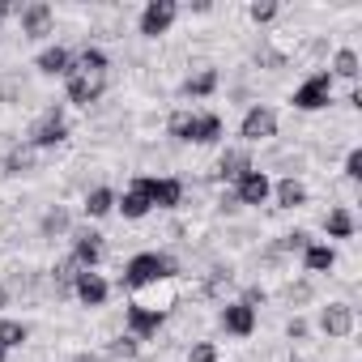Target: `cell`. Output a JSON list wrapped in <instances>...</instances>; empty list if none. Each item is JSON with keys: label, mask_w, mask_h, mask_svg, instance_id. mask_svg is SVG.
Returning a JSON list of instances; mask_svg holds the SVG:
<instances>
[{"label": "cell", "mask_w": 362, "mask_h": 362, "mask_svg": "<svg viewBox=\"0 0 362 362\" xmlns=\"http://www.w3.org/2000/svg\"><path fill=\"white\" fill-rule=\"evenodd\" d=\"M170 277H179V260L170 252H136L124 264V286L128 290H149V286L170 281Z\"/></svg>", "instance_id": "1"}, {"label": "cell", "mask_w": 362, "mask_h": 362, "mask_svg": "<svg viewBox=\"0 0 362 362\" xmlns=\"http://www.w3.org/2000/svg\"><path fill=\"white\" fill-rule=\"evenodd\" d=\"M69 141V119H64V103H52L30 128H26V145H35L39 153H47V149H56V145H64Z\"/></svg>", "instance_id": "2"}, {"label": "cell", "mask_w": 362, "mask_h": 362, "mask_svg": "<svg viewBox=\"0 0 362 362\" xmlns=\"http://www.w3.org/2000/svg\"><path fill=\"white\" fill-rule=\"evenodd\" d=\"M332 73L328 69H315L307 81H298L294 86V94H290V107L294 111H324L328 103H332Z\"/></svg>", "instance_id": "3"}, {"label": "cell", "mask_w": 362, "mask_h": 362, "mask_svg": "<svg viewBox=\"0 0 362 362\" xmlns=\"http://www.w3.org/2000/svg\"><path fill=\"white\" fill-rule=\"evenodd\" d=\"M69 256L77 260V269L94 273V269L103 264V256H107V239H103L94 226H73V230H69Z\"/></svg>", "instance_id": "4"}, {"label": "cell", "mask_w": 362, "mask_h": 362, "mask_svg": "<svg viewBox=\"0 0 362 362\" xmlns=\"http://www.w3.org/2000/svg\"><path fill=\"white\" fill-rule=\"evenodd\" d=\"M277 128H281V119H277V111H273L269 103H252V107L243 111V119H239L243 145H260V141L277 136Z\"/></svg>", "instance_id": "5"}, {"label": "cell", "mask_w": 362, "mask_h": 362, "mask_svg": "<svg viewBox=\"0 0 362 362\" xmlns=\"http://www.w3.org/2000/svg\"><path fill=\"white\" fill-rule=\"evenodd\" d=\"M175 22H179V0H145L136 30H141V39H158V35H170Z\"/></svg>", "instance_id": "6"}, {"label": "cell", "mask_w": 362, "mask_h": 362, "mask_svg": "<svg viewBox=\"0 0 362 362\" xmlns=\"http://www.w3.org/2000/svg\"><path fill=\"white\" fill-rule=\"evenodd\" d=\"M230 197H235V205H269L273 201V179L260 170V166H252L247 175H239L235 184H230Z\"/></svg>", "instance_id": "7"}, {"label": "cell", "mask_w": 362, "mask_h": 362, "mask_svg": "<svg viewBox=\"0 0 362 362\" xmlns=\"http://www.w3.org/2000/svg\"><path fill=\"white\" fill-rule=\"evenodd\" d=\"M320 332L328 337V341H345V337H354V328H358V311L349 307V303H328V307H320Z\"/></svg>", "instance_id": "8"}, {"label": "cell", "mask_w": 362, "mask_h": 362, "mask_svg": "<svg viewBox=\"0 0 362 362\" xmlns=\"http://www.w3.org/2000/svg\"><path fill=\"white\" fill-rule=\"evenodd\" d=\"M162 324H166V311H162V307L128 303V311H124V328H128V337H136V341L158 337V332H162Z\"/></svg>", "instance_id": "9"}, {"label": "cell", "mask_w": 362, "mask_h": 362, "mask_svg": "<svg viewBox=\"0 0 362 362\" xmlns=\"http://www.w3.org/2000/svg\"><path fill=\"white\" fill-rule=\"evenodd\" d=\"M218 324L226 328V337H252L256 332V324H260V311H252L247 303H239V298H230V303H222V311H218Z\"/></svg>", "instance_id": "10"}, {"label": "cell", "mask_w": 362, "mask_h": 362, "mask_svg": "<svg viewBox=\"0 0 362 362\" xmlns=\"http://www.w3.org/2000/svg\"><path fill=\"white\" fill-rule=\"evenodd\" d=\"M18 22H22V35L39 43V39H47L56 30V9L47 5V0H30V5H22Z\"/></svg>", "instance_id": "11"}, {"label": "cell", "mask_w": 362, "mask_h": 362, "mask_svg": "<svg viewBox=\"0 0 362 362\" xmlns=\"http://www.w3.org/2000/svg\"><path fill=\"white\" fill-rule=\"evenodd\" d=\"M145 192L153 209H179L184 205V179L175 175H145Z\"/></svg>", "instance_id": "12"}, {"label": "cell", "mask_w": 362, "mask_h": 362, "mask_svg": "<svg viewBox=\"0 0 362 362\" xmlns=\"http://www.w3.org/2000/svg\"><path fill=\"white\" fill-rule=\"evenodd\" d=\"M115 214H119V218H128V222H141V218H149V214H153L149 192H145V175H136L132 184L115 197Z\"/></svg>", "instance_id": "13"}, {"label": "cell", "mask_w": 362, "mask_h": 362, "mask_svg": "<svg viewBox=\"0 0 362 362\" xmlns=\"http://www.w3.org/2000/svg\"><path fill=\"white\" fill-rule=\"evenodd\" d=\"M103 94H107V77H81V73L64 77V103L73 107H94L103 103Z\"/></svg>", "instance_id": "14"}, {"label": "cell", "mask_w": 362, "mask_h": 362, "mask_svg": "<svg viewBox=\"0 0 362 362\" xmlns=\"http://www.w3.org/2000/svg\"><path fill=\"white\" fill-rule=\"evenodd\" d=\"M73 298L81 303V307H107V298H111V281L94 269V273H77V281H73Z\"/></svg>", "instance_id": "15"}, {"label": "cell", "mask_w": 362, "mask_h": 362, "mask_svg": "<svg viewBox=\"0 0 362 362\" xmlns=\"http://www.w3.org/2000/svg\"><path fill=\"white\" fill-rule=\"evenodd\" d=\"M256 162H252V149L247 145H230V149H222L218 153V170H214V179L218 184H235L239 175H247Z\"/></svg>", "instance_id": "16"}, {"label": "cell", "mask_w": 362, "mask_h": 362, "mask_svg": "<svg viewBox=\"0 0 362 362\" xmlns=\"http://www.w3.org/2000/svg\"><path fill=\"white\" fill-rule=\"evenodd\" d=\"M35 69H39L43 77H73V52H69V47H60V43H52V47H43V52H39Z\"/></svg>", "instance_id": "17"}, {"label": "cell", "mask_w": 362, "mask_h": 362, "mask_svg": "<svg viewBox=\"0 0 362 362\" xmlns=\"http://www.w3.org/2000/svg\"><path fill=\"white\" fill-rule=\"evenodd\" d=\"M107 69H111V56L103 52V47H81V52H73V73H81V77H107Z\"/></svg>", "instance_id": "18"}, {"label": "cell", "mask_w": 362, "mask_h": 362, "mask_svg": "<svg viewBox=\"0 0 362 362\" xmlns=\"http://www.w3.org/2000/svg\"><path fill=\"white\" fill-rule=\"evenodd\" d=\"M226 136V119L218 111H197V124H192V145H218Z\"/></svg>", "instance_id": "19"}, {"label": "cell", "mask_w": 362, "mask_h": 362, "mask_svg": "<svg viewBox=\"0 0 362 362\" xmlns=\"http://www.w3.org/2000/svg\"><path fill=\"white\" fill-rule=\"evenodd\" d=\"M115 188H107V184H98V188H90L86 192V201H81V209H86V218L90 222H103V218H111L115 214Z\"/></svg>", "instance_id": "20"}, {"label": "cell", "mask_w": 362, "mask_h": 362, "mask_svg": "<svg viewBox=\"0 0 362 362\" xmlns=\"http://www.w3.org/2000/svg\"><path fill=\"white\" fill-rule=\"evenodd\" d=\"M298 256H303V273H332L337 269V247L332 243H315L311 239Z\"/></svg>", "instance_id": "21"}, {"label": "cell", "mask_w": 362, "mask_h": 362, "mask_svg": "<svg viewBox=\"0 0 362 362\" xmlns=\"http://www.w3.org/2000/svg\"><path fill=\"white\" fill-rule=\"evenodd\" d=\"M273 201H277V209H303L307 205V184L294 179V175H286V179L273 184Z\"/></svg>", "instance_id": "22"}, {"label": "cell", "mask_w": 362, "mask_h": 362, "mask_svg": "<svg viewBox=\"0 0 362 362\" xmlns=\"http://www.w3.org/2000/svg\"><path fill=\"white\" fill-rule=\"evenodd\" d=\"M324 235H328L332 243H345V239L358 235V218H354L345 205H337V209H328V218H324Z\"/></svg>", "instance_id": "23"}, {"label": "cell", "mask_w": 362, "mask_h": 362, "mask_svg": "<svg viewBox=\"0 0 362 362\" xmlns=\"http://www.w3.org/2000/svg\"><path fill=\"white\" fill-rule=\"evenodd\" d=\"M69 230H73V218H69L64 205H52L39 218V239H69Z\"/></svg>", "instance_id": "24"}, {"label": "cell", "mask_w": 362, "mask_h": 362, "mask_svg": "<svg viewBox=\"0 0 362 362\" xmlns=\"http://www.w3.org/2000/svg\"><path fill=\"white\" fill-rule=\"evenodd\" d=\"M218 86H222L218 69H201L184 81V98H209V94H218Z\"/></svg>", "instance_id": "25"}, {"label": "cell", "mask_w": 362, "mask_h": 362, "mask_svg": "<svg viewBox=\"0 0 362 362\" xmlns=\"http://www.w3.org/2000/svg\"><path fill=\"white\" fill-rule=\"evenodd\" d=\"M39 158H43V153H39L35 145H26V141H22V145H13V149H9V158H5V175H26V170H35V166H39Z\"/></svg>", "instance_id": "26"}, {"label": "cell", "mask_w": 362, "mask_h": 362, "mask_svg": "<svg viewBox=\"0 0 362 362\" xmlns=\"http://www.w3.org/2000/svg\"><path fill=\"white\" fill-rule=\"evenodd\" d=\"M26 341H30V324H26V320L0 315V345H5V349H22Z\"/></svg>", "instance_id": "27"}, {"label": "cell", "mask_w": 362, "mask_h": 362, "mask_svg": "<svg viewBox=\"0 0 362 362\" xmlns=\"http://www.w3.org/2000/svg\"><path fill=\"white\" fill-rule=\"evenodd\" d=\"M77 260L73 256H64V260H56V269H52V286H56V298H73V281H77Z\"/></svg>", "instance_id": "28"}, {"label": "cell", "mask_w": 362, "mask_h": 362, "mask_svg": "<svg viewBox=\"0 0 362 362\" xmlns=\"http://www.w3.org/2000/svg\"><path fill=\"white\" fill-rule=\"evenodd\" d=\"M332 81H358V73H362V64H358V52L354 47H341L337 56H332Z\"/></svg>", "instance_id": "29"}, {"label": "cell", "mask_w": 362, "mask_h": 362, "mask_svg": "<svg viewBox=\"0 0 362 362\" xmlns=\"http://www.w3.org/2000/svg\"><path fill=\"white\" fill-rule=\"evenodd\" d=\"M192 124H197V111H170V119H166V132H170L175 141L192 145Z\"/></svg>", "instance_id": "30"}, {"label": "cell", "mask_w": 362, "mask_h": 362, "mask_svg": "<svg viewBox=\"0 0 362 362\" xmlns=\"http://www.w3.org/2000/svg\"><path fill=\"white\" fill-rule=\"evenodd\" d=\"M247 18H252L256 26H269V22L281 18V5H277V0H252V5H247Z\"/></svg>", "instance_id": "31"}, {"label": "cell", "mask_w": 362, "mask_h": 362, "mask_svg": "<svg viewBox=\"0 0 362 362\" xmlns=\"http://www.w3.org/2000/svg\"><path fill=\"white\" fill-rule=\"evenodd\" d=\"M107 354H111V358H119V362H132V358L141 354V341L124 332V337H115V341H111V349H107Z\"/></svg>", "instance_id": "32"}, {"label": "cell", "mask_w": 362, "mask_h": 362, "mask_svg": "<svg viewBox=\"0 0 362 362\" xmlns=\"http://www.w3.org/2000/svg\"><path fill=\"white\" fill-rule=\"evenodd\" d=\"M307 243H311V235H307V230H290V235H281V239H277V252H281V256H294V252H303Z\"/></svg>", "instance_id": "33"}, {"label": "cell", "mask_w": 362, "mask_h": 362, "mask_svg": "<svg viewBox=\"0 0 362 362\" xmlns=\"http://www.w3.org/2000/svg\"><path fill=\"white\" fill-rule=\"evenodd\" d=\"M188 362H218V345H214V341H192Z\"/></svg>", "instance_id": "34"}, {"label": "cell", "mask_w": 362, "mask_h": 362, "mask_svg": "<svg viewBox=\"0 0 362 362\" xmlns=\"http://www.w3.org/2000/svg\"><path fill=\"white\" fill-rule=\"evenodd\" d=\"M345 179H349V184H358V179H362V149L358 145L345 153Z\"/></svg>", "instance_id": "35"}, {"label": "cell", "mask_w": 362, "mask_h": 362, "mask_svg": "<svg viewBox=\"0 0 362 362\" xmlns=\"http://www.w3.org/2000/svg\"><path fill=\"white\" fill-rule=\"evenodd\" d=\"M239 303H247L252 311H260V307L269 303V290H264V286H247V290L239 294Z\"/></svg>", "instance_id": "36"}, {"label": "cell", "mask_w": 362, "mask_h": 362, "mask_svg": "<svg viewBox=\"0 0 362 362\" xmlns=\"http://www.w3.org/2000/svg\"><path fill=\"white\" fill-rule=\"evenodd\" d=\"M307 332H311V328H307V320H303V315H294V320L286 324V337H290V341H303Z\"/></svg>", "instance_id": "37"}, {"label": "cell", "mask_w": 362, "mask_h": 362, "mask_svg": "<svg viewBox=\"0 0 362 362\" xmlns=\"http://www.w3.org/2000/svg\"><path fill=\"white\" fill-rule=\"evenodd\" d=\"M18 13H22L18 0H0V30H5V22H9V18H18Z\"/></svg>", "instance_id": "38"}, {"label": "cell", "mask_w": 362, "mask_h": 362, "mask_svg": "<svg viewBox=\"0 0 362 362\" xmlns=\"http://www.w3.org/2000/svg\"><path fill=\"white\" fill-rule=\"evenodd\" d=\"M73 362H107V358H103L98 349H77V354H73Z\"/></svg>", "instance_id": "39"}, {"label": "cell", "mask_w": 362, "mask_h": 362, "mask_svg": "<svg viewBox=\"0 0 362 362\" xmlns=\"http://www.w3.org/2000/svg\"><path fill=\"white\" fill-rule=\"evenodd\" d=\"M5 311H9V286L0 281V315H5Z\"/></svg>", "instance_id": "40"}, {"label": "cell", "mask_w": 362, "mask_h": 362, "mask_svg": "<svg viewBox=\"0 0 362 362\" xmlns=\"http://www.w3.org/2000/svg\"><path fill=\"white\" fill-rule=\"evenodd\" d=\"M0 362H9V349H5V345H0Z\"/></svg>", "instance_id": "41"}, {"label": "cell", "mask_w": 362, "mask_h": 362, "mask_svg": "<svg viewBox=\"0 0 362 362\" xmlns=\"http://www.w3.org/2000/svg\"><path fill=\"white\" fill-rule=\"evenodd\" d=\"M0 43H5V30H0Z\"/></svg>", "instance_id": "42"}, {"label": "cell", "mask_w": 362, "mask_h": 362, "mask_svg": "<svg viewBox=\"0 0 362 362\" xmlns=\"http://www.w3.org/2000/svg\"><path fill=\"white\" fill-rule=\"evenodd\" d=\"M294 362H298V358H294Z\"/></svg>", "instance_id": "43"}]
</instances>
